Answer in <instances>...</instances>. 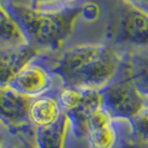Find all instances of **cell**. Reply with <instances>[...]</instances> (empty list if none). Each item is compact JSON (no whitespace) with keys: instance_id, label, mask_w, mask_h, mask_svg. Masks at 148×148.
<instances>
[{"instance_id":"cell-9","label":"cell","mask_w":148,"mask_h":148,"mask_svg":"<svg viewBox=\"0 0 148 148\" xmlns=\"http://www.w3.org/2000/svg\"><path fill=\"white\" fill-rule=\"evenodd\" d=\"M70 121L65 112L64 116L53 125L35 129V138L38 148H65Z\"/></svg>"},{"instance_id":"cell-5","label":"cell","mask_w":148,"mask_h":148,"mask_svg":"<svg viewBox=\"0 0 148 148\" xmlns=\"http://www.w3.org/2000/svg\"><path fill=\"white\" fill-rule=\"evenodd\" d=\"M59 77L52 71L50 55H38L28 61L8 84L28 98L41 96L61 86Z\"/></svg>"},{"instance_id":"cell-7","label":"cell","mask_w":148,"mask_h":148,"mask_svg":"<svg viewBox=\"0 0 148 148\" xmlns=\"http://www.w3.org/2000/svg\"><path fill=\"white\" fill-rule=\"evenodd\" d=\"M40 55L29 44L0 42V86H7L28 61Z\"/></svg>"},{"instance_id":"cell-3","label":"cell","mask_w":148,"mask_h":148,"mask_svg":"<svg viewBox=\"0 0 148 148\" xmlns=\"http://www.w3.org/2000/svg\"><path fill=\"white\" fill-rule=\"evenodd\" d=\"M106 41L124 52L148 50V14L125 0H115Z\"/></svg>"},{"instance_id":"cell-18","label":"cell","mask_w":148,"mask_h":148,"mask_svg":"<svg viewBox=\"0 0 148 148\" xmlns=\"http://www.w3.org/2000/svg\"><path fill=\"white\" fill-rule=\"evenodd\" d=\"M0 130H8V129L5 126H3V125H2L1 123H0Z\"/></svg>"},{"instance_id":"cell-10","label":"cell","mask_w":148,"mask_h":148,"mask_svg":"<svg viewBox=\"0 0 148 148\" xmlns=\"http://www.w3.org/2000/svg\"><path fill=\"white\" fill-rule=\"evenodd\" d=\"M0 42L28 44L21 28L0 0Z\"/></svg>"},{"instance_id":"cell-14","label":"cell","mask_w":148,"mask_h":148,"mask_svg":"<svg viewBox=\"0 0 148 148\" xmlns=\"http://www.w3.org/2000/svg\"><path fill=\"white\" fill-rule=\"evenodd\" d=\"M28 5L32 9L39 11H60L65 9L56 0H29Z\"/></svg>"},{"instance_id":"cell-6","label":"cell","mask_w":148,"mask_h":148,"mask_svg":"<svg viewBox=\"0 0 148 148\" xmlns=\"http://www.w3.org/2000/svg\"><path fill=\"white\" fill-rule=\"evenodd\" d=\"M31 98L23 96L10 86H0V123L14 133L31 126L28 117Z\"/></svg>"},{"instance_id":"cell-1","label":"cell","mask_w":148,"mask_h":148,"mask_svg":"<svg viewBox=\"0 0 148 148\" xmlns=\"http://www.w3.org/2000/svg\"><path fill=\"white\" fill-rule=\"evenodd\" d=\"M125 55L107 41L86 42L50 55V61L62 85L103 90L118 75Z\"/></svg>"},{"instance_id":"cell-17","label":"cell","mask_w":148,"mask_h":148,"mask_svg":"<svg viewBox=\"0 0 148 148\" xmlns=\"http://www.w3.org/2000/svg\"><path fill=\"white\" fill-rule=\"evenodd\" d=\"M8 135H9L8 130H0V148H5L8 139Z\"/></svg>"},{"instance_id":"cell-13","label":"cell","mask_w":148,"mask_h":148,"mask_svg":"<svg viewBox=\"0 0 148 148\" xmlns=\"http://www.w3.org/2000/svg\"><path fill=\"white\" fill-rule=\"evenodd\" d=\"M5 148H38L35 138V128L29 126L18 132H9Z\"/></svg>"},{"instance_id":"cell-2","label":"cell","mask_w":148,"mask_h":148,"mask_svg":"<svg viewBox=\"0 0 148 148\" xmlns=\"http://www.w3.org/2000/svg\"><path fill=\"white\" fill-rule=\"evenodd\" d=\"M1 1L18 22L28 44L40 55L61 51L82 19V5L60 11H39L14 0Z\"/></svg>"},{"instance_id":"cell-4","label":"cell","mask_w":148,"mask_h":148,"mask_svg":"<svg viewBox=\"0 0 148 148\" xmlns=\"http://www.w3.org/2000/svg\"><path fill=\"white\" fill-rule=\"evenodd\" d=\"M103 106L116 119L130 120L148 103V95L135 82L127 53L118 75L101 90Z\"/></svg>"},{"instance_id":"cell-15","label":"cell","mask_w":148,"mask_h":148,"mask_svg":"<svg viewBox=\"0 0 148 148\" xmlns=\"http://www.w3.org/2000/svg\"><path fill=\"white\" fill-rule=\"evenodd\" d=\"M129 5L148 14V0H125Z\"/></svg>"},{"instance_id":"cell-11","label":"cell","mask_w":148,"mask_h":148,"mask_svg":"<svg viewBox=\"0 0 148 148\" xmlns=\"http://www.w3.org/2000/svg\"><path fill=\"white\" fill-rule=\"evenodd\" d=\"M130 141L126 148H148V103L129 120Z\"/></svg>"},{"instance_id":"cell-16","label":"cell","mask_w":148,"mask_h":148,"mask_svg":"<svg viewBox=\"0 0 148 148\" xmlns=\"http://www.w3.org/2000/svg\"><path fill=\"white\" fill-rule=\"evenodd\" d=\"M58 3L62 8H70V7H76V6H79L82 5L84 1L86 0H56Z\"/></svg>"},{"instance_id":"cell-8","label":"cell","mask_w":148,"mask_h":148,"mask_svg":"<svg viewBox=\"0 0 148 148\" xmlns=\"http://www.w3.org/2000/svg\"><path fill=\"white\" fill-rule=\"evenodd\" d=\"M58 89H52L31 99L28 117L35 129L53 125L64 116L65 111L61 108L58 98Z\"/></svg>"},{"instance_id":"cell-12","label":"cell","mask_w":148,"mask_h":148,"mask_svg":"<svg viewBox=\"0 0 148 148\" xmlns=\"http://www.w3.org/2000/svg\"><path fill=\"white\" fill-rule=\"evenodd\" d=\"M130 71L139 88L148 95V50L126 52Z\"/></svg>"}]
</instances>
